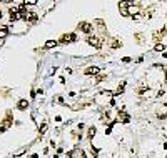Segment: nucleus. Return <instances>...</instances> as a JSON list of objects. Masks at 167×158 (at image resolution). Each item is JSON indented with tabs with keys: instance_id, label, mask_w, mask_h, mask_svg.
<instances>
[{
	"instance_id": "obj_1",
	"label": "nucleus",
	"mask_w": 167,
	"mask_h": 158,
	"mask_svg": "<svg viewBox=\"0 0 167 158\" xmlns=\"http://www.w3.org/2000/svg\"><path fill=\"white\" fill-rule=\"evenodd\" d=\"M87 43L95 47V48H100V47H102V40H100L99 37H95V35H94V37L90 35V37H87Z\"/></svg>"
},
{
	"instance_id": "obj_2",
	"label": "nucleus",
	"mask_w": 167,
	"mask_h": 158,
	"mask_svg": "<svg viewBox=\"0 0 167 158\" xmlns=\"http://www.w3.org/2000/svg\"><path fill=\"white\" fill-rule=\"evenodd\" d=\"M75 40H77V35H75V33H65V35L60 37V43H72Z\"/></svg>"
},
{
	"instance_id": "obj_3",
	"label": "nucleus",
	"mask_w": 167,
	"mask_h": 158,
	"mask_svg": "<svg viewBox=\"0 0 167 158\" xmlns=\"http://www.w3.org/2000/svg\"><path fill=\"white\" fill-rule=\"evenodd\" d=\"M129 0H122V2H119V10L120 13L124 15V17H129V12H127V8H129Z\"/></svg>"
},
{
	"instance_id": "obj_4",
	"label": "nucleus",
	"mask_w": 167,
	"mask_h": 158,
	"mask_svg": "<svg viewBox=\"0 0 167 158\" xmlns=\"http://www.w3.org/2000/svg\"><path fill=\"white\" fill-rule=\"evenodd\" d=\"M79 30L80 32H85V33H90L92 32V25L87 23V22H80L79 23Z\"/></svg>"
},
{
	"instance_id": "obj_5",
	"label": "nucleus",
	"mask_w": 167,
	"mask_h": 158,
	"mask_svg": "<svg viewBox=\"0 0 167 158\" xmlns=\"http://www.w3.org/2000/svg\"><path fill=\"white\" fill-rule=\"evenodd\" d=\"M166 32H167V28L166 27H164V28H162V30H159V32H154V40H155V42H159L160 38H162V37H164V35H166Z\"/></svg>"
},
{
	"instance_id": "obj_6",
	"label": "nucleus",
	"mask_w": 167,
	"mask_h": 158,
	"mask_svg": "<svg viewBox=\"0 0 167 158\" xmlns=\"http://www.w3.org/2000/svg\"><path fill=\"white\" fill-rule=\"evenodd\" d=\"M8 15H10V20L20 19L19 17V8H10V10H8Z\"/></svg>"
},
{
	"instance_id": "obj_7",
	"label": "nucleus",
	"mask_w": 167,
	"mask_h": 158,
	"mask_svg": "<svg viewBox=\"0 0 167 158\" xmlns=\"http://www.w3.org/2000/svg\"><path fill=\"white\" fill-rule=\"evenodd\" d=\"M99 73V67H89L85 68V75H97Z\"/></svg>"
},
{
	"instance_id": "obj_8",
	"label": "nucleus",
	"mask_w": 167,
	"mask_h": 158,
	"mask_svg": "<svg viewBox=\"0 0 167 158\" xmlns=\"http://www.w3.org/2000/svg\"><path fill=\"white\" fill-rule=\"evenodd\" d=\"M7 35H8V28L5 25H0V38H5Z\"/></svg>"
},
{
	"instance_id": "obj_9",
	"label": "nucleus",
	"mask_w": 167,
	"mask_h": 158,
	"mask_svg": "<svg viewBox=\"0 0 167 158\" xmlns=\"http://www.w3.org/2000/svg\"><path fill=\"white\" fill-rule=\"evenodd\" d=\"M27 106H28V102H27V100H20L17 108H19V110H27Z\"/></svg>"
},
{
	"instance_id": "obj_10",
	"label": "nucleus",
	"mask_w": 167,
	"mask_h": 158,
	"mask_svg": "<svg viewBox=\"0 0 167 158\" xmlns=\"http://www.w3.org/2000/svg\"><path fill=\"white\" fill-rule=\"evenodd\" d=\"M119 118L122 120L124 123H129V122H130V117H129L127 113H120V112H119Z\"/></svg>"
},
{
	"instance_id": "obj_11",
	"label": "nucleus",
	"mask_w": 167,
	"mask_h": 158,
	"mask_svg": "<svg viewBox=\"0 0 167 158\" xmlns=\"http://www.w3.org/2000/svg\"><path fill=\"white\" fill-rule=\"evenodd\" d=\"M87 137H89V140H92L94 137H95V126H90V128H89V133H87Z\"/></svg>"
},
{
	"instance_id": "obj_12",
	"label": "nucleus",
	"mask_w": 167,
	"mask_h": 158,
	"mask_svg": "<svg viewBox=\"0 0 167 158\" xmlns=\"http://www.w3.org/2000/svg\"><path fill=\"white\" fill-rule=\"evenodd\" d=\"M124 87H125V83H122V85H119V88L114 92V95H122L124 93Z\"/></svg>"
},
{
	"instance_id": "obj_13",
	"label": "nucleus",
	"mask_w": 167,
	"mask_h": 158,
	"mask_svg": "<svg viewBox=\"0 0 167 158\" xmlns=\"http://www.w3.org/2000/svg\"><path fill=\"white\" fill-rule=\"evenodd\" d=\"M57 45V42L55 40H49V42H45V48H52V47Z\"/></svg>"
},
{
	"instance_id": "obj_14",
	"label": "nucleus",
	"mask_w": 167,
	"mask_h": 158,
	"mask_svg": "<svg viewBox=\"0 0 167 158\" xmlns=\"http://www.w3.org/2000/svg\"><path fill=\"white\" fill-rule=\"evenodd\" d=\"M105 78H107L105 75H97V77H95V80H94V83H100L102 80H105Z\"/></svg>"
},
{
	"instance_id": "obj_15",
	"label": "nucleus",
	"mask_w": 167,
	"mask_h": 158,
	"mask_svg": "<svg viewBox=\"0 0 167 158\" xmlns=\"http://www.w3.org/2000/svg\"><path fill=\"white\" fill-rule=\"evenodd\" d=\"M110 45H112V48H119V47H122V43H120L119 40H112V43H110Z\"/></svg>"
},
{
	"instance_id": "obj_16",
	"label": "nucleus",
	"mask_w": 167,
	"mask_h": 158,
	"mask_svg": "<svg viewBox=\"0 0 167 158\" xmlns=\"http://www.w3.org/2000/svg\"><path fill=\"white\" fill-rule=\"evenodd\" d=\"M164 48H166V47L162 45V43H157V45L154 47V50H155V52H162V50H164Z\"/></svg>"
},
{
	"instance_id": "obj_17",
	"label": "nucleus",
	"mask_w": 167,
	"mask_h": 158,
	"mask_svg": "<svg viewBox=\"0 0 167 158\" xmlns=\"http://www.w3.org/2000/svg\"><path fill=\"white\" fill-rule=\"evenodd\" d=\"M45 132H47V123H42V126H40V135H44Z\"/></svg>"
},
{
	"instance_id": "obj_18",
	"label": "nucleus",
	"mask_w": 167,
	"mask_h": 158,
	"mask_svg": "<svg viewBox=\"0 0 167 158\" xmlns=\"http://www.w3.org/2000/svg\"><path fill=\"white\" fill-rule=\"evenodd\" d=\"M37 0H25V5H35Z\"/></svg>"
},
{
	"instance_id": "obj_19",
	"label": "nucleus",
	"mask_w": 167,
	"mask_h": 158,
	"mask_svg": "<svg viewBox=\"0 0 167 158\" xmlns=\"http://www.w3.org/2000/svg\"><path fill=\"white\" fill-rule=\"evenodd\" d=\"M30 158H39V155H37V153H33V155H32Z\"/></svg>"
},
{
	"instance_id": "obj_20",
	"label": "nucleus",
	"mask_w": 167,
	"mask_h": 158,
	"mask_svg": "<svg viewBox=\"0 0 167 158\" xmlns=\"http://www.w3.org/2000/svg\"><path fill=\"white\" fill-rule=\"evenodd\" d=\"M2 2H13V0H2Z\"/></svg>"
},
{
	"instance_id": "obj_21",
	"label": "nucleus",
	"mask_w": 167,
	"mask_h": 158,
	"mask_svg": "<svg viewBox=\"0 0 167 158\" xmlns=\"http://www.w3.org/2000/svg\"><path fill=\"white\" fill-rule=\"evenodd\" d=\"M2 15H3V13H2V10H0V19H2Z\"/></svg>"
},
{
	"instance_id": "obj_22",
	"label": "nucleus",
	"mask_w": 167,
	"mask_h": 158,
	"mask_svg": "<svg viewBox=\"0 0 167 158\" xmlns=\"http://www.w3.org/2000/svg\"><path fill=\"white\" fill-rule=\"evenodd\" d=\"M164 58H167V53H164Z\"/></svg>"
},
{
	"instance_id": "obj_23",
	"label": "nucleus",
	"mask_w": 167,
	"mask_h": 158,
	"mask_svg": "<svg viewBox=\"0 0 167 158\" xmlns=\"http://www.w3.org/2000/svg\"><path fill=\"white\" fill-rule=\"evenodd\" d=\"M0 2H2V0H0Z\"/></svg>"
},
{
	"instance_id": "obj_24",
	"label": "nucleus",
	"mask_w": 167,
	"mask_h": 158,
	"mask_svg": "<svg viewBox=\"0 0 167 158\" xmlns=\"http://www.w3.org/2000/svg\"><path fill=\"white\" fill-rule=\"evenodd\" d=\"M166 158H167V157H166Z\"/></svg>"
}]
</instances>
